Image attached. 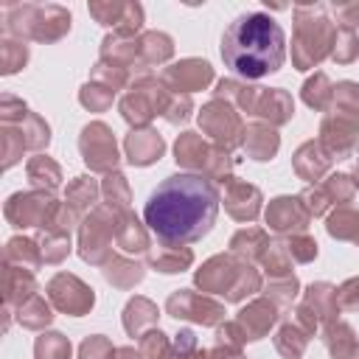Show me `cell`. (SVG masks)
Instances as JSON below:
<instances>
[{"mask_svg":"<svg viewBox=\"0 0 359 359\" xmlns=\"http://www.w3.org/2000/svg\"><path fill=\"white\" fill-rule=\"evenodd\" d=\"M28 177H31L34 182H39V177H48L50 188L59 185V168H56L48 157H34V160L28 163Z\"/></svg>","mask_w":359,"mask_h":359,"instance_id":"e0dca14e","label":"cell"},{"mask_svg":"<svg viewBox=\"0 0 359 359\" xmlns=\"http://www.w3.org/2000/svg\"><path fill=\"white\" fill-rule=\"evenodd\" d=\"M6 208H20V213H11L8 219L14 222V227H31V224H45V216L50 213V210H56V205H53V199L50 196H45V194H14L11 199H8V205Z\"/></svg>","mask_w":359,"mask_h":359,"instance_id":"8992f818","label":"cell"},{"mask_svg":"<svg viewBox=\"0 0 359 359\" xmlns=\"http://www.w3.org/2000/svg\"><path fill=\"white\" fill-rule=\"evenodd\" d=\"M151 264H154L160 272H182V266L191 264V250H185V252L180 255L177 247L165 244V247H160V250L151 255Z\"/></svg>","mask_w":359,"mask_h":359,"instance_id":"4fadbf2b","label":"cell"},{"mask_svg":"<svg viewBox=\"0 0 359 359\" xmlns=\"http://www.w3.org/2000/svg\"><path fill=\"white\" fill-rule=\"evenodd\" d=\"M266 219H269V224H272L275 230L286 233V230H292V227H306L309 210H306V205H303L300 199L280 196V199H275V202L269 205Z\"/></svg>","mask_w":359,"mask_h":359,"instance_id":"52a82bcc","label":"cell"},{"mask_svg":"<svg viewBox=\"0 0 359 359\" xmlns=\"http://www.w3.org/2000/svg\"><path fill=\"white\" fill-rule=\"evenodd\" d=\"M244 135H247V137H244V146H247V151H250L255 160H269V157L275 154L278 137H275L272 129H266V126H250Z\"/></svg>","mask_w":359,"mask_h":359,"instance_id":"7c38bea8","label":"cell"},{"mask_svg":"<svg viewBox=\"0 0 359 359\" xmlns=\"http://www.w3.org/2000/svg\"><path fill=\"white\" fill-rule=\"evenodd\" d=\"M210 149L202 143V137H196L194 132H185L180 140H177V163L182 165H191V168H202L210 163Z\"/></svg>","mask_w":359,"mask_h":359,"instance_id":"8fae6325","label":"cell"},{"mask_svg":"<svg viewBox=\"0 0 359 359\" xmlns=\"http://www.w3.org/2000/svg\"><path fill=\"white\" fill-rule=\"evenodd\" d=\"M168 311H171L174 317L196 320V323H205V325L219 323V320L224 317L222 306H216L213 300H208V297H202V294H191L188 289H182V292H177V294L168 297Z\"/></svg>","mask_w":359,"mask_h":359,"instance_id":"5b68a950","label":"cell"},{"mask_svg":"<svg viewBox=\"0 0 359 359\" xmlns=\"http://www.w3.org/2000/svg\"><path fill=\"white\" fill-rule=\"evenodd\" d=\"M50 309H48V303L42 300V297H31L28 303H22V309H20V323L22 325H28V328H39V325H45V323H50Z\"/></svg>","mask_w":359,"mask_h":359,"instance_id":"9a60e30c","label":"cell"},{"mask_svg":"<svg viewBox=\"0 0 359 359\" xmlns=\"http://www.w3.org/2000/svg\"><path fill=\"white\" fill-rule=\"evenodd\" d=\"M143 356L146 359H165L168 356V342L160 331H149L143 339Z\"/></svg>","mask_w":359,"mask_h":359,"instance_id":"ac0fdd59","label":"cell"},{"mask_svg":"<svg viewBox=\"0 0 359 359\" xmlns=\"http://www.w3.org/2000/svg\"><path fill=\"white\" fill-rule=\"evenodd\" d=\"M210 76H213V70H210L208 62L188 59V62H182V65H174V67L165 73V81H177L180 90L191 93V90H196V87H205V84L210 81Z\"/></svg>","mask_w":359,"mask_h":359,"instance_id":"9c48e42d","label":"cell"},{"mask_svg":"<svg viewBox=\"0 0 359 359\" xmlns=\"http://www.w3.org/2000/svg\"><path fill=\"white\" fill-rule=\"evenodd\" d=\"M126 149H129V160L132 163L146 165V163H151V160H157L163 154V140L154 132H132L129 140H126Z\"/></svg>","mask_w":359,"mask_h":359,"instance_id":"30bf717a","label":"cell"},{"mask_svg":"<svg viewBox=\"0 0 359 359\" xmlns=\"http://www.w3.org/2000/svg\"><path fill=\"white\" fill-rule=\"evenodd\" d=\"M286 56L283 28L264 11H247L230 22L222 36V59L241 79L275 73Z\"/></svg>","mask_w":359,"mask_h":359,"instance_id":"7a4b0ae2","label":"cell"},{"mask_svg":"<svg viewBox=\"0 0 359 359\" xmlns=\"http://www.w3.org/2000/svg\"><path fill=\"white\" fill-rule=\"evenodd\" d=\"M219 194L202 174H174L163 180L146 202V224L165 244H191L210 233Z\"/></svg>","mask_w":359,"mask_h":359,"instance_id":"6da1fadb","label":"cell"},{"mask_svg":"<svg viewBox=\"0 0 359 359\" xmlns=\"http://www.w3.org/2000/svg\"><path fill=\"white\" fill-rule=\"evenodd\" d=\"M112 345L104 337H90L81 345V359H112Z\"/></svg>","mask_w":359,"mask_h":359,"instance_id":"d6986e66","label":"cell"},{"mask_svg":"<svg viewBox=\"0 0 359 359\" xmlns=\"http://www.w3.org/2000/svg\"><path fill=\"white\" fill-rule=\"evenodd\" d=\"M50 300L56 303V309H62V311H67V314H84V311H90V306H93V289H87L79 278H73V275H56L53 280H50Z\"/></svg>","mask_w":359,"mask_h":359,"instance_id":"277c9868","label":"cell"},{"mask_svg":"<svg viewBox=\"0 0 359 359\" xmlns=\"http://www.w3.org/2000/svg\"><path fill=\"white\" fill-rule=\"evenodd\" d=\"M95 194H98L95 182L87 180V177H79L67 191V202H70V208H84V205H90L95 199Z\"/></svg>","mask_w":359,"mask_h":359,"instance_id":"2e32d148","label":"cell"},{"mask_svg":"<svg viewBox=\"0 0 359 359\" xmlns=\"http://www.w3.org/2000/svg\"><path fill=\"white\" fill-rule=\"evenodd\" d=\"M272 323H275V306L258 300V303H252L250 309L241 311V317L236 323V331H238L241 339H258L269 331Z\"/></svg>","mask_w":359,"mask_h":359,"instance_id":"ba28073f","label":"cell"},{"mask_svg":"<svg viewBox=\"0 0 359 359\" xmlns=\"http://www.w3.org/2000/svg\"><path fill=\"white\" fill-rule=\"evenodd\" d=\"M36 359H70V342L62 334H42L36 339Z\"/></svg>","mask_w":359,"mask_h":359,"instance_id":"5bb4252c","label":"cell"},{"mask_svg":"<svg viewBox=\"0 0 359 359\" xmlns=\"http://www.w3.org/2000/svg\"><path fill=\"white\" fill-rule=\"evenodd\" d=\"M337 303L345 306V309H359V280H348L337 292Z\"/></svg>","mask_w":359,"mask_h":359,"instance_id":"ffe728a7","label":"cell"},{"mask_svg":"<svg viewBox=\"0 0 359 359\" xmlns=\"http://www.w3.org/2000/svg\"><path fill=\"white\" fill-rule=\"evenodd\" d=\"M81 154H84V163L95 171H109L115 168L118 163V149H115V140L109 135V129L104 123H90L84 132H81Z\"/></svg>","mask_w":359,"mask_h":359,"instance_id":"3957f363","label":"cell"}]
</instances>
